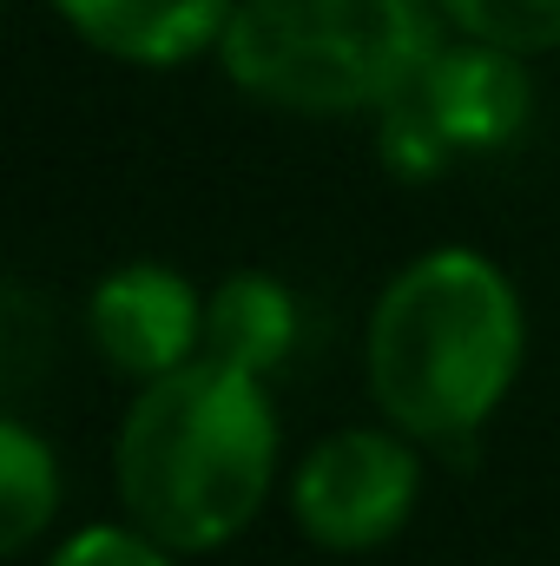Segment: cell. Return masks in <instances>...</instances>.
I'll use <instances>...</instances> for the list:
<instances>
[{
    "label": "cell",
    "instance_id": "1",
    "mask_svg": "<svg viewBox=\"0 0 560 566\" xmlns=\"http://www.w3.org/2000/svg\"><path fill=\"white\" fill-rule=\"evenodd\" d=\"M283 428L265 376L218 356H191L172 376L139 382L113 441V488L126 521H139L172 554L231 547L278 488Z\"/></svg>",
    "mask_w": 560,
    "mask_h": 566
},
{
    "label": "cell",
    "instance_id": "2",
    "mask_svg": "<svg viewBox=\"0 0 560 566\" xmlns=\"http://www.w3.org/2000/svg\"><path fill=\"white\" fill-rule=\"evenodd\" d=\"M528 363V310L515 277L475 244L409 258L370 303L363 376L376 416L428 441H475L501 416Z\"/></svg>",
    "mask_w": 560,
    "mask_h": 566
},
{
    "label": "cell",
    "instance_id": "3",
    "mask_svg": "<svg viewBox=\"0 0 560 566\" xmlns=\"http://www.w3.org/2000/svg\"><path fill=\"white\" fill-rule=\"evenodd\" d=\"M442 40L435 0H238L218 66L271 113L350 119L390 106Z\"/></svg>",
    "mask_w": 560,
    "mask_h": 566
},
{
    "label": "cell",
    "instance_id": "4",
    "mask_svg": "<svg viewBox=\"0 0 560 566\" xmlns=\"http://www.w3.org/2000/svg\"><path fill=\"white\" fill-rule=\"evenodd\" d=\"M535 126V80L528 60L488 40L448 33L422 73L376 106V165L396 185H435L462 158H495L528 139Z\"/></svg>",
    "mask_w": 560,
    "mask_h": 566
},
{
    "label": "cell",
    "instance_id": "5",
    "mask_svg": "<svg viewBox=\"0 0 560 566\" xmlns=\"http://www.w3.org/2000/svg\"><path fill=\"white\" fill-rule=\"evenodd\" d=\"M422 507V448L396 422L330 428L290 474V521L323 554H376Z\"/></svg>",
    "mask_w": 560,
    "mask_h": 566
},
{
    "label": "cell",
    "instance_id": "6",
    "mask_svg": "<svg viewBox=\"0 0 560 566\" xmlns=\"http://www.w3.org/2000/svg\"><path fill=\"white\" fill-rule=\"evenodd\" d=\"M205 303L211 296L185 271L139 258L86 290V336L120 376L152 382V376H172L191 356H205Z\"/></svg>",
    "mask_w": 560,
    "mask_h": 566
},
{
    "label": "cell",
    "instance_id": "7",
    "mask_svg": "<svg viewBox=\"0 0 560 566\" xmlns=\"http://www.w3.org/2000/svg\"><path fill=\"white\" fill-rule=\"evenodd\" d=\"M231 7L238 0H53L73 40L145 73H172L191 66L198 53H218Z\"/></svg>",
    "mask_w": 560,
    "mask_h": 566
},
{
    "label": "cell",
    "instance_id": "8",
    "mask_svg": "<svg viewBox=\"0 0 560 566\" xmlns=\"http://www.w3.org/2000/svg\"><path fill=\"white\" fill-rule=\"evenodd\" d=\"M297 290L271 271H231L211 283L205 303V356L251 369V376H278L297 349Z\"/></svg>",
    "mask_w": 560,
    "mask_h": 566
},
{
    "label": "cell",
    "instance_id": "9",
    "mask_svg": "<svg viewBox=\"0 0 560 566\" xmlns=\"http://www.w3.org/2000/svg\"><path fill=\"white\" fill-rule=\"evenodd\" d=\"M66 501L60 454L27 416L0 422V554H33Z\"/></svg>",
    "mask_w": 560,
    "mask_h": 566
},
{
    "label": "cell",
    "instance_id": "10",
    "mask_svg": "<svg viewBox=\"0 0 560 566\" xmlns=\"http://www.w3.org/2000/svg\"><path fill=\"white\" fill-rule=\"evenodd\" d=\"M448 33L508 46L521 60H541L560 46V0H435Z\"/></svg>",
    "mask_w": 560,
    "mask_h": 566
},
{
    "label": "cell",
    "instance_id": "11",
    "mask_svg": "<svg viewBox=\"0 0 560 566\" xmlns=\"http://www.w3.org/2000/svg\"><path fill=\"white\" fill-rule=\"evenodd\" d=\"M178 560L185 554L152 541L139 521H93V527H73L66 541H53V554L40 566H178Z\"/></svg>",
    "mask_w": 560,
    "mask_h": 566
}]
</instances>
